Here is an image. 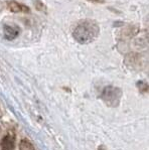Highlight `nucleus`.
<instances>
[{
  "instance_id": "obj_2",
  "label": "nucleus",
  "mask_w": 149,
  "mask_h": 150,
  "mask_svg": "<svg viewBox=\"0 0 149 150\" xmlns=\"http://www.w3.org/2000/svg\"><path fill=\"white\" fill-rule=\"evenodd\" d=\"M122 98V91L119 88L109 86L104 89L102 93V99L109 107H117Z\"/></svg>"
},
{
  "instance_id": "obj_4",
  "label": "nucleus",
  "mask_w": 149,
  "mask_h": 150,
  "mask_svg": "<svg viewBox=\"0 0 149 150\" xmlns=\"http://www.w3.org/2000/svg\"><path fill=\"white\" fill-rule=\"evenodd\" d=\"M8 8L13 12H28L29 8L21 3H18L16 1H9Z\"/></svg>"
},
{
  "instance_id": "obj_1",
  "label": "nucleus",
  "mask_w": 149,
  "mask_h": 150,
  "mask_svg": "<svg viewBox=\"0 0 149 150\" xmlns=\"http://www.w3.org/2000/svg\"><path fill=\"white\" fill-rule=\"evenodd\" d=\"M99 26L93 20H84L76 26L73 32L75 40L80 43H89L97 38Z\"/></svg>"
},
{
  "instance_id": "obj_5",
  "label": "nucleus",
  "mask_w": 149,
  "mask_h": 150,
  "mask_svg": "<svg viewBox=\"0 0 149 150\" xmlns=\"http://www.w3.org/2000/svg\"><path fill=\"white\" fill-rule=\"evenodd\" d=\"M15 145L14 137L11 135H6L1 141V147L3 150H13Z\"/></svg>"
},
{
  "instance_id": "obj_6",
  "label": "nucleus",
  "mask_w": 149,
  "mask_h": 150,
  "mask_svg": "<svg viewBox=\"0 0 149 150\" xmlns=\"http://www.w3.org/2000/svg\"><path fill=\"white\" fill-rule=\"evenodd\" d=\"M19 150H35L34 146L27 140H22L19 143Z\"/></svg>"
},
{
  "instance_id": "obj_7",
  "label": "nucleus",
  "mask_w": 149,
  "mask_h": 150,
  "mask_svg": "<svg viewBox=\"0 0 149 150\" xmlns=\"http://www.w3.org/2000/svg\"><path fill=\"white\" fill-rule=\"evenodd\" d=\"M89 1H93V2H103V0H89Z\"/></svg>"
},
{
  "instance_id": "obj_3",
  "label": "nucleus",
  "mask_w": 149,
  "mask_h": 150,
  "mask_svg": "<svg viewBox=\"0 0 149 150\" xmlns=\"http://www.w3.org/2000/svg\"><path fill=\"white\" fill-rule=\"evenodd\" d=\"M18 33H19V29L14 25H4L3 26V34L6 40H14V38H17Z\"/></svg>"
}]
</instances>
